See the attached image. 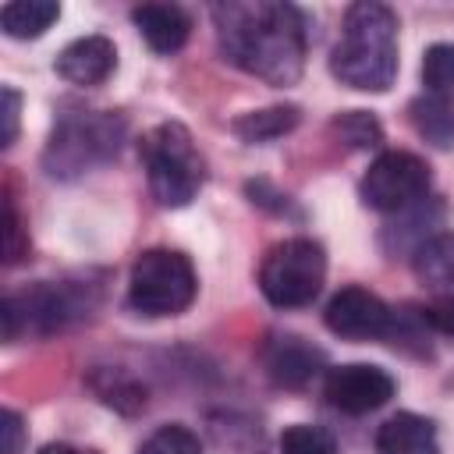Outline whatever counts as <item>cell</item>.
Wrapping results in <instances>:
<instances>
[{
    "mask_svg": "<svg viewBox=\"0 0 454 454\" xmlns=\"http://www.w3.org/2000/svg\"><path fill=\"white\" fill-rule=\"evenodd\" d=\"M223 60L266 85H294L305 67V18L291 4L231 0L213 7Z\"/></svg>",
    "mask_w": 454,
    "mask_h": 454,
    "instance_id": "1",
    "label": "cell"
},
{
    "mask_svg": "<svg viewBox=\"0 0 454 454\" xmlns=\"http://www.w3.org/2000/svg\"><path fill=\"white\" fill-rule=\"evenodd\" d=\"M330 71L348 89L387 92L397 78V14L387 4H351L330 53Z\"/></svg>",
    "mask_w": 454,
    "mask_h": 454,
    "instance_id": "2",
    "label": "cell"
},
{
    "mask_svg": "<svg viewBox=\"0 0 454 454\" xmlns=\"http://www.w3.org/2000/svg\"><path fill=\"white\" fill-rule=\"evenodd\" d=\"M124 117L114 110H74L64 114L46 142L43 167L50 177L71 181L99 163H110L124 142Z\"/></svg>",
    "mask_w": 454,
    "mask_h": 454,
    "instance_id": "3",
    "label": "cell"
},
{
    "mask_svg": "<svg viewBox=\"0 0 454 454\" xmlns=\"http://www.w3.org/2000/svg\"><path fill=\"white\" fill-rule=\"evenodd\" d=\"M138 160L145 167L149 192L167 209L188 206L206 181V160L195 149L192 131L177 121H163L149 128L138 142Z\"/></svg>",
    "mask_w": 454,
    "mask_h": 454,
    "instance_id": "4",
    "label": "cell"
},
{
    "mask_svg": "<svg viewBox=\"0 0 454 454\" xmlns=\"http://www.w3.org/2000/svg\"><path fill=\"white\" fill-rule=\"evenodd\" d=\"M199 277L184 252L145 248L128 273V305L138 316H177L195 301Z\"/></svg>",
    "mask_w": 454,
    "mask_h": 454,
    "instance_id": "5",
    "label": "cell"
},
{
    "mask_svg": "<svg viewBox=\"0 0 454 454\" xmlns=\"http://www.w3.org/2000/svg\"><path fill=\"white\" fill-rule=\"evenodd\" d=\"M326 280V252L312 238L277 241L259 266V291L277 309H305L319 298Z\"/></svg>",
    "mask_w": 454,
    "mask_h": 454,
    "instance_id": "6",
    "label": "cell"
},
{
    "mask_svg": "<svg viewBox=\"0 0 454 454\" xmlns=\"http://www.w3.org/2000/svg\"><path fill=\"white\" fill-rule=\"evenodd\" d=\"M92 284H53L39 280L25 291H11L4 298V340H14L18 330L25 333H53L67 323L82 319L92 309Z\"/></svg>",
    "mask_w": 454,
    "mask_h": 454,
    "instance_id": "7",
    "label": "cell"
},
{
    "mask_svg": "<svg viewBox=\"0 0 454 454\" xmlns=\"http://www.w3.org/2000/svg\"><path fill=\"white\" fill-rule=\"evenodd\" d=\"M429 192V163L404 149H383L362 174L358 195L369 209L401 213Z\"/></svg>",
    "mask_w": 454,
    "mask_h": 454,
    "instance_id": "8",
    "label": "cell"
},
{
    "mask_svg": "<svg viewBox=\"0 0 454 454\" xmlns=\"http://www.w3.org/2000/svg\"><path fill=\"white\" fill-rule=\"evenodd\" d=\"M323 323L330 333L344 337V340H380L394 333V309L372 294L369 287H340L326 309H323Z\"/></svg>",
    "mask_w": 454,
    "mask_h": 454,
    "instance_id": "9",
    "label": "cell"
},
{
    "mask_svg": "<svg viewBox=\"0 0 454 454\" xmlns=\"http://www.w3.org/2000/svg\"><path fill=\"white\" fill-rule=\"evenodd\" d=\"M397 390V380L369 362H348V365H333L323 380V397L344 411V415H369L376 408H383Z\"/></svg>",
    "mask_w": 454,
    "mask_h": 454,
    "instance_id": "10",
    "label": "cell"
},
{
    "mask_svg": "<svg viewBox=\"0 0 454 454\" xmlns=\"http://www.w3.org/2000/svg\"><path fill=\"white\" fill-rule=\"evenodd\" d=\"M114 67H117V50L106 35H82L67 43L53 60V71L71 85H103L114 74Z\"/></svg>",
    "mask_w": 454,
    "mask_h": 454,
    "instance_id": "11",
    "label": "cell"
},
{
    "mask_svg": "<svg viewBox=\"0 0 454 454\" xmlns=\"http://www.w3.org/2000/svg\"><path fill=\"white\" fill-rule=\"evenodd\" d=\"M262 362H266V372H270L273 383H280V387H305L319 372L323 351L312 348L298 333H277L262 348Z\"/></svg>",
    "mask_w": 454,
    "mask_h": 454,
    "instance_id": "12",
    "label": "cell"
},
{
    "mask_svg": "<svg viewBox=\"0 0 454 454\" xmlns=\"http://www.w3.org/2000/svg\"><path fill=\"white\" fill-rule=\"evenodd\" d=\"M131 21L156 53H177L192 35V18L177 4H142L131 11Z\"/></svg>",
    "mask_w": 454,
    "mask_h": 454,
    "instance_id": "13",
    "label": "cell"
},
{
    "mask_svg": "<svg viewBox=\"0 0 454 454\" xmlns=\"http://www.w3.org/2000/svg\"><path fill=\"white\" fill-rule=\"evenodd\" d=\"M372 450L376 454H440L436 426L415 411H397L376 429Z\"/></svg>",
    "mask_w": 454,
    "mask_h": 454,
    "instance_id": "14",
    "label": "cell"
},
{
    "mask_svg": "<svg viewBox=\"0 0 454 454\" xmlns=\"http://www.w3.org/2000/svg\"><path fill=\"white\" fill-rule=\"evenodd\" d=\"M298 121H301V110L291 106V103L262 106V110H248V114H241V117L234 121V135H238L241 142L259 145V142H273V138L294 131Z\"/></svg>",
    "mask_w": 454,
    "mask_h": 454,
    "instance_id": "15",
    "label": "cell"
},
{
    "mask_svg": "<svg viewBox=\"0 0 454 454\" xmlns=\"http://www.w3.org/2000/svg\"><path fill=\"white\" fill-rule=\"evenodd\" d=\"M415 273L440 294H454V234H436L419 245Z\"/></svg>",
    "mask_w": 454,
    "mask_h": 454,
    "instance_id": "16",
    "label": "cell"
},
{
    "mask_svg": "<svg viewBox=\"0 0 454 454\" xmlns=\"http://www.w3.org/2000/svg\"><path fill=\"white\" fill-rule=\"evenodd\" d=\"M57 18H60V7L53 0H14V4H4L0 11V25L11 39H39Z\"/></svg>",
    "mask_w": 454,
    "mask_h": 454,
    "instance_id": "17",
    "label": "cell"
},
{
    "mask_svg": "<svg viewBox=\"0 0 454 454\" xmlns=\"http://www.w3.org/2000/svg\"><path fill=\"white\" fill-rule=\"evenodd\" d=\"M408 114H411L415 131H419L426 142H433V145H440V149H450V145H454V99H443V96H419V99L408 106Z\"/></svg>",
    "mask_w": 454,
    "mask_h": 454,
    "instance_id": "18",
    "label": "cell"
},
{
    "mask_svg": "<svg viewBox=\"0 0 454 454\" xmlns=\"http://www.w3.org/2000/svg\"><path fill=\"white\" fill-rule=\"evenodd\" d=\"M209 433H213V440L220 443L223 454H262L266 450L259 422L241 419V415H213Z\"/></svg>",
    "mask_w": 454,
    "mask_h": 454,
    "instance_id": "19",
    "label": "cell"
},
{
    "mask_svg": "<svg viewBox=\"0 0 454 454\" xmlns=\"http://www.w3.org/2000/svg\"><path fill=\"white\" fill-rule=\"evenodd\" d=\"M422 82L429 96L454 99V43H433L422 53Z\"/></svg>",
    "mask_w": 454,
    "mask_h": 454,
    "instance_id": "20",
    "label": "cell"
},
{
    "mask_svg": "<svg viewBox=\"0 0 454 454\" xmlns=\"http://www.w3.org/2000/svg\"><path fill=\"white\" fill-rule=\"evenodd\" d=\"M330 131L340 142H348L351 149H372V145L383 142V128H380V121L369 110H344V114H337L330 121Z\"/></svg>",
    "mask_w": 454,
    "mask_h": 454,
    "instance_id": "21",
    "label": "cell"
},
{
    "mask_svg": "<svg viewBox=\"0 0 454 454\" xmlns=\"http://www.w3.org/2000/svg\"><path fill=\"white\" fill-rule=\"evenodd\" d=\"M92 387H96V394L110 404V408H121V411H138V408H145V390L135 383V380H128V376H121V372H96L92 376Z\"/></svg>",
    "mask_w": 454,
    "mask_h": 454,
    "instance_id": "22",
    "label": "cell"
},
{
    "mask_svg": "<svg viewBox=\"0 0 454 454\" xmlns=\"http://www.w3.org/2000/svg\"><path fill=\"white\" fill-rule=\"evenodd\" d=\"M277 454H337V443H333V436L326 429L298 422V426H287L280 433Z\"/></svg>",
    "mask_w": 454,
    "mask_h": 454,
    "instance_id": "23",
    "label": "cell"
},
{
    "mask_svg": "<svg viewBox=\"0 0 454 454\" xmlns=\"http://www.w3.org/2000/svg\"><path fill=\"white\" fill-rule=\"evenodd\" d=\"M138 454H202V443L199 436L188 429V426H160L142 447Z\"/></svg>",
    "mask_w": 454,
    "mask_h": 454,
    "instance_id": "24",
    "label": "cell"
},
{
    "mask_svg": "<svg viewBox=\"0 0 454 454\" xmlns=\"http://www.w3.org/2000/svg\"><path fill=\"white\" fill-rule=\"evenodd\" d=\"M28 252V238H25V227H21V216H18V206L7 192L4 199V262L14 266L21 255Z\"/></svg>",
    "mask_w": 454,
    "mask_h": 454,
    "instance_id": "25",
    "label": "cell"
},
{
    "mask_svg": "<svg viewBox=\"0 0 454 454\" xmlns=\"http://www.w3.org/2000/svg\"><path fill=\"white\" fill-rule=\"evenodd\" d=\"M422 323H429L440 333H454V294H436L422 309Z\"/></svg>",
    "mask_w": 454,
    "mask_h": 454,
    "instance_id": "26",
    "label": "cell"
},
{
    "mask_svg": "<svg viewBox=\"0 0 454 454\" xmlns=\"http://www.w3.org/2000/svg\"><path fill=\"white\" fill-rule=\"evenodd\" d=\"M0 433H4V454H21L25 447V426H21V415L18 411H4L0 415Z\"/></svg>",
    "mask_w": 454,
    "mask_h": 454,
    "instance_id": "27",
    "label": "cell"
},
{
    "mask_svg": "<svg viewBox=\"0 0 454 454\" xmlns=\"http://www.w3.org/2000/svg\"><path fill=\"white\" fill-rule=\"evenodd\" d=\"M18 110H21V96L11 89V85H4V149L7 145H14V138H18Z\"/></svg>",
    "mask_w": 454,
    "mask_h": 454,
    "instance_id": "28",
    "label": "cell"
},
{
    "mask_svg": "<svg viewBox=\"0 0 454 454\" xmlns=\"http://www.w3.org/2000/svg\"><path fill=\"white\" fill-rule=\"evenodd\" d=\"M39 454H99L92 447H74V443H46Z\"/></svg>",
    "mask_w": 454,
    "mask_h": 454,
    "instance_id": "29",
    "label": "cell"
}]
</instances>
